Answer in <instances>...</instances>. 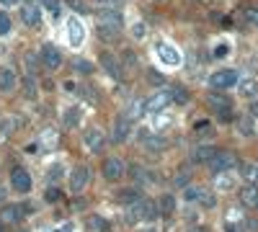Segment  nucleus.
I'll return each mask as SVG.
<instances>
[{"instance_id":"13","label":"nucleus","mask_w":258,"mask_h":232,"mask_svg":"<svg viewBox=\"0 0 258 232\" xmlns=\"http://www.w3.org/2000/svg\"><path fill=\"white\" fill-rule=\"evenodd\" d=\"M68 41H70V47H80L85 41V26L78 18H68Z\"/></svg>"},{"instance_id":"14","label":"nucleus","mask_w":258,"mask_h":232,"mask_svg":"<svg viewBox=\"0 0 258 232\" xmlns=\"http://www.w3.org/2000/svg\"><path fill=\"white\" fill-rule=\"evenodd\" d=\"M24 219V206L18 204H6L3 209H0V222L3 224H16Z\"/></svg>"},{"instance_id":"56","label":"nucleus","mask_w":258,"mask_h":232,"mask_svg":"<svg viewBox=\"0 0 258 232\" xmlns=\"http://www.w3.org/2000/svg\"><path fill=\"white\" fill-rule=\"evenodd\" d=\"M255 209H258V204H255Z\"/></svg>"},{"instance_id":"17","label":"nucleus","mask_w":258,"mask_h":232,"mask_svg":"<svg viewBox=\"0 0 258 232\" xmlns=\"http://www.w3.org/2000/svg\"><path fill=\"white\" fill-rule=\"evenodd\" d=\"M155 49H158V54H160V59L165 62V65H170V67L181 65V54L176 52V47H170V44H165V41H160Z\"/></svg>"},{"instance_id":"45","label":"nucleus","mask_w":258,"mask_h":232,"mask_svg":"<svg viewBox=\"0 0 258 232\" xmlns=\"http://www.w3.org/2000/svg\"><path fill=\"white\" fill-rule=\"evenodd\" d=\"M227 52H230V44H217L214 47V57H227Z\"/></svg>"},{"instance_id":"10","label":"nucleus","mask_w":258,"mask_h":232,"mask_svg":"<svg viewBox=\"0 0 258 232\" xmlns=\"http://www.w3.org/2000/svg\"><path fill=\"white\" fill-rule=\"evenodd\" d=\"M111 134H114V142H126L129 137H132V119H129L126 114L116 116V119H114Z\"/></svg>"},{"instance_id":"38","label":"nucleus","mask_w":258,"mask_h":232,"mask_svg":"<svg viewBox=\"0 0 258 232\" xmlns=\"http://www.w3.org/2000/svg\"><path fill=\"white\" fill-rule=\"evenodd\" d=\"M68 6L73 11H78V13H91V6L85 3V0H68Z\"/></svg>"},{"instance_id":"36","label":"nucleus","mask_w":258,"mask_h":232,"mask_svg":"<svg viewBox=\"0 0 258 232\" xmlns=\"http://www.w3.org/2000/svg\"><path fill=\"white\" fill-rule=\"evenodd\" d=\"M93 3L98 6V11L101 8H109V11H119L121 8V0H93Z\"/></svg>"},{"instance_id":"55","label":"nucleus","mask_w":258,"mask_h":232,"mask_svg":"<svg viewBox=\"0 0 258 232\" xmlns=\"http://www.w3.org/2000/svg\"><path fill=\"white\" fill-rule=\"evenodd\" d=\"M18 232H29V229H18Z\"/></svg>"},{"instance_id":"1","label":"nucleus","mask_w":258,"mask_h":232,"mask_svg":"<svg viewBox=\"0 0 258 232\" xmlns=\"http://www.w3.org/2000/svg\"><path fill=\"white\" fill-rule=\"evenodd\" d=\"M121 26H124V18L119 11H109V8H101L96 13V31H98V39L103 41H116L119 34H121Z\"/></svg>"},{"instance_id":"35","label":"nucleus","mask_w":258,"mask_h":232,"mask_svg":"<svg viewBox=\"0 0 258 232\" xmlns=\"http://www.w3.org/2000/svg\"><path fill=\"white\" fill-rule=\"evenodd\" d=\"M11 29H13V24H11L8 13L0 11V36H8V34H11Z\"/></svg>"},{"instance_id":"24","label":"nucleus","mask_w":258,"mask_h":232,"mask_svg":"<svg viewBox=\"0 0 258 232\" xmlns=\"http://www.w3.org/2000/svg\"><path fill=\"white\" fill-rule=\"evenodd\" d=\"M57 132L54 129H44L39 137V147H44V150H52V147H57Z\"/></svg>"},{"instance_id":"21","label":"nucleus","mask_w":258,"mask_h":232,"mask_svg":"<svg viewBox=\"0 0 258 232\" xmlns=\"http://www.w3.org/2000/svg\"><path fill=\"white\" fill-rule=\"evenodd\" d=\"M214 155H217V147H212V144H202V147H197V150L191 152V160H194V163H209Z\"/></svg>"},{"instance_id":"19","label":"nucleus","mask_w":258,"mask_h":232,"mask_svg":"<svg viewBox=\"0 0 258 232\" xmlns=\"http://www.w3.org/2000/svg\"><path fill=\"white\" fill-rule=\"evenodd\" d=\"M238 199H240L243 206H255V204H258V188H255V183L243 186L240 194H238Z\"/></svg>"},{"instance_id":"49","label":"nucleus","mask_w":258,"mask_h":232,"mask_svg":"<svg viewBox=\"0 0 258 232\" xmlns=\"http://www.w3.org/2000/svg\"><path fill=\"white\" fill-rule=\"evenodd\" d=\"M0 6H16V0H0Z\"/></svg>"},{"instance_id":"34","label":"nucleus","mask_w":258,"mask_h":232,"mask_svg":"<svg viewBox=\"0 0 258 232\" xmlns=\"http://www.w3.org/2000/svg\"><path fill=\"white\" fill-rule=\"evenodd\" d=\"M238 132L245 134V137L253 134V121H250V116H240V119H238Z\"/></svg>"},{"instance_id":"25","label":"nucleus","mask_w":258,"mask_h":232,"mask_svg":"<svg viewBox=\"0 0 258 232\" xmlns=\"http://www.w3.org/2000/svg\"><path fill=\"white\" fill-rule=\"evenodd\" d=\"M142 114H147V106H145V101H140V98H137V101H132V103H129V109H126V116L132 119V121H135V119H140Z\"/></svg>"},{"instance_id":"12","label":"nucleus","mask_w":258,"mask_h":232,"mask_svg":"<svg viewBox=\"0 0 258 232\" xmlns=\"http://www.w3.org/2000/svg\"><path fill=\"white\" fill-rule=\"evenodd\" d=\"M41 62H44L49 70H57V67H62L64 57H62L59 47H54V44H44V47H41Z\"/></svg>"},{"instance_id":"48","label":"nucleus","mask_w":258,"mask_h":232,"mask_svg":"<svg viewBox=\"0 0 258 232\" xmlns=\"http://www.w3.org/2000/svg\"><path fill=\"white\" fill-rule=\"evenodd\" d=\"M225 232H238V227H235V222H227V224H225Z\"/></svg>"},{"instance_id":"37","label":"nucleus","mask_w":258,"mask_h":232,"mask_svg":"<svg viewBox=\"0 0 258 232\" xmlns=\"http://www.w3.org/2000/svg\"><path fill=\"white\" fill-rule=\"evenodd\" d=\"M245 21H248L250 26L258 29V6H248V8H245Z\"/></svg>"},{"instance_id":"47","label":"nucleus","mask_w":258,"mask_h":232,"mask_svg":"<svg viewBox=\"0 0 258 232\" xmlns=\"http://www.w3.org/2000/svg\"><path fill=\"white\" fill-rule=\"evenodd\" d=\"M176 183H178V186H186V183H188V176H186V173H178Z\"/></svg>"},{"instance_id":"2","label":"nucleus","mask_w":258,"mask_h":232,"mask_svg":"<svg viewBox=\"0 0 258 232\" xmlns=\"http://www.w3.org/2000/svg\"><path fill=\"white\" fill-rule=\"evenodd\" d=\"M158 217V204L155 201H150V199H145V196H140L137 201H132V204H126V212H124V219L129 222V224H135V222H153Z\"/></svg>"},{"instance_id":"6","label":"nucleus","mask_w":258,"mask_h":232,"mask_svg":"<svg viewBox=\"0 0 258 232\" xmlns=\"http://www.w3.org/2000/svg\"><path fill=\"white\" fill-rule=\"evenodd\" d=\"M124 173H126V165L121 158H106V163H103V178L106 181L116 183L119 178H124Z\"/></svg>"},{"instance_id":"23","label":"nucleus","mask_w":258,"mask_h":232,"mask_svg":"<svg viewBox=\"0 0 258 232\" xmlns=\"http://www.w3.org/2000/svg\"><path fill=\"white\" fill-rule=\"evenodd\" d=\"M202 194H204V188H199V186H188V183H186L181 199L188 201V204H194V201H199V199H202Z\"/></svg>"},{"instance_id":"4","label":"nucleus","mask_w":258,"mask_h":232,"mask_svg":"<svg viewBox=\"0 0 258 232\" xmlns=\"http://www.w3.org/2000/svg\"><path fill=\"white\" fill-rule=\"evenodd\" d=\"M207 103H209V109L214 111V116H217L220 121H232V101L227 96H222L217 91V93H212L207 98Z\"/></svg>"},{"instance_id":"3","label":"nucleus","mask_w":258,"mask_h":232,"mask_svg":"<svg viewBox=\"0 0 258 232\" xmlns=\"http://www.w3.org/2000/svg\"><path fill=\"white\" fill-rule=\"evenodd\" d=\"M209 83H212L214 91H230V88H235L240 83V75H238V70H232V67H222L217 72H212Z\"/></svg>"},{"instance_id":"50","label":"nucleus","mask_w":258,"mask_h":232,"mask_svg":"<svg viewBox=\"0 0 258 232\" xmlns=\"http://www.w3.org/2000/svg\"><path fill=\"white\" fill-rule=\"evenodd\" d=\"M137 232H158L155 227H142V229H137Z\"/></svg>"},{"instance_id":"5","label":"nucleus","mask_w":258,"mask_h":232,"mask_svg":"<svg viewBox=\"0 0 258 232\" xmlns=\"http://www.w3.org/2000/svg\"><path fill=\"white\" fill-rule=\"evenodd\" d=\"M88 178H91L88 165H75L70 171V191L73 194H83L85 186H88Z\"/></svg>"},{"instance_id":"52","label":"nucleus","mask_w":258,"mask_h":232,"mask_svg":"<svg viewBox=\"0 0 258 232\" xmlns=\"http://www.w3.org/2000/svg\"><path fill=\"white\" fill-rule=\"evenodd\" d=\"M250 111H253V114L258 116V103H253V106H250Z\"/></svg>"},{"instance_id":"46","label":"nucleus","mask_w":258,"mask_h":232,"mask_svg":"<svg viewBox=\"0 0 258 232\" xmlns=\"http://www.w3.org/2000/svg\"><path fill=\"white\" fill-rule=\"evenodd\" d=\"M150 83H155V86L160 83V86H163V83H165V78H163L158 70H150Z\"/></svg>"},{"instance_id":"39","label":"nucleus","mask_w":258,"mask_h":232,"mask_svg":"<svg viewBox=\"0 0 258 232\" xmlns=\"http://www.w3.org/2000/svg\"><path fill=\"white\" fill-rule=\"evenodd\" d=\"M75 70L83 72V75H91L93 72V65H91L88 59H75Z\"/></svg>"},{"instance_id":"30","label":"nucleus","mask_w":258,"mask_h":232,"mask_svg":"<svg viewBox=\"0 0 258 232\" xmlns=\"http://www.w3.org/2000/svg\"><path fill=\"white\" fill-rule=\"evenodd\" d=\"M88 227H91V232H109V222H106L103 217H98V214L88 217Z\"/></svg>"},{"instance_id":"41","label":"nucleus","mask_w":258,"mask_h":232,"mask_svg":"<svg viewBox=\"0 0 258 232\" xmlns=\"http://www.w3.org/2000/svg\"><path fill=\"white\" fill-rule=\"evenodd\" d=\"M145 36H147V26H145V24H135V26H132V39H140V41H142Z\"/></svg>"},{"instance_id":"31","label":"nucleus","mask_w":258,"mask_h":232,"mask_svg":"<svg viewBox=\"0 0 258 232\" xmlns=\"http://www.w3.org/2000/svg\"><path fill=\"white\" fill-rule=\"evenodd\" d=\"M78 124H80V109H68L64 111V126H68V129H75Z\"/></svg>"},{"instance_id":"22","label":"nucleus","mask_w":258,"mask_h":232,"mask_svg":"<svg viewBox=\"0 0 258 232\" xmlns=\"http://www.w3.org/2000/svg\"><path fill=\"white\" fill-rule=\"evenodd\" d=\"M176 212V199L170 196V194H163L160 199H158V214L160 217H170Z\"/></svg>"},{"instance_id":"9","label":"nucleus","mask_w":258,"mask_h":232,"mask_svg":"<svg viewBox=\"0 0 258 232\" xmlns=\"http://www.w3.org/2000/svg\"><path fill=\"white\" fill-rule=\"evenodd\" d=\"M98 62H101V67L109 72L111 78H124V70H121V62H119V57L116 54H111V52H101L98 54Z\"/></svg>"},{"instance_id":"7","label":"nucleus","mask_w":258,"mask_h":232,"mask_svg":"<svg viewBox=\"0 0 258 232\" xmlns=\"http://www.w3.org/2000/svg\"><path fill=\"white\" fill-rule=\"evenodd\" d=\"M11 183H13V188L18 194H29L31 191V176H29L26 168H21V165H16L11 171Z\"/></svg>"},{"instance_id":"11","label":"nucleus","mask_w":258,"mask_h":232,"mask_svg":"<svg viewBox=\"0 0 258 232\" xmlns=\"http://www.w3.org/2000/svg\"><path fill=\"white\" fill-rule=\"evenodd\" d=\"M83 142H85V147H88V150H91L93 155L103 152V147H106L103 132H101V129H96V126H91V129H85V137H83Z\"/></svg>"},{"instance_id":"18","label":"nucleus","mask_w":258,"mask_h":232,"mask_svg":"<svg viewBox=\"0 0 258 232\" xmlns=\"http://www.w3.org/2000/svg\"><path fill=\"white\" fill-rule=\"evenodd\" d=\"M170 101H173V96H170V93H155V96H150V101L145 103V106H147L150 114H158V111H163L168 106Z\"/></svg>"},{"instance_id":"8","label":"nucleus","mask_w":258,"mask_h":232,"mask_svg":"<svg viewBox=\"0 0 258 232\" xmlns=\"http://www.w3.org/2000/svg\"><path fill=\"white\" fill-rule=\"evenodd\" d=\"M21 21H24L29 29H39L41 26V8L34 3V0L21 6Z\"/></svg>"},{"instance_id":"27","label":"nucleus","mask_w":258,"mask_h":232,"mask_svg":"<svg viewBox=\"0 0 258 232\" xmlns=\"http://www.w3.org/2000/svg\"><path fill=\"white\" fill-rule=\"evenodd\" d=\"M240 176L248 181V183H258V163H245L240 168Z\"/></svg>"},{"instance_id":"54","label":"nucleus","mask_w":258,"mask_h":232,"mask_svg":"<svg viewBox=\"0 0 258 232\" xmlns=\"http://www.w3.org/2000/svg\"><path fill=\"white\" fill-rule=\"evenodd\" d=\"M3 227H6V224H3V222H0V232H6V229H3Z\"/></svg>"},{"instance_id":"26","label":"nucleus","mask_w":258,"mask_h":232,"mask_svg":"<svg viewBox=\"0 0 258 232\" xmlns=\"http://www.w3.org/2000/svg\"><path fill=\"white\" fill-rule=\"evenodd\" d=\"M140 199V191H137V188H121V191L116 194V201L119 204H132V201H137Z\"/></svg>"},{"instance_id":"51","label":"nucleus","mask_w":258,"mask_h":232,"mask_svg":"<svg viewBox=\"0 0 258 232\" xmlns=\"http://www.w3.org/2000/svg\"><path fill=\"white\" fill-rule=\"evenodd\" d=\"M3 199H6V191H3V186H0V204H3Z\"/></svg>"},{"instance_id":"44","label":"nucleus","mask_w":258,"mask_h":232,"mask_svg":"<svg viewBox=\"0 0 258 232\" xmlns=\"http://www.w3.org/2000/svg\"><path fill=\"white\" fill-rule=\"evenodd\" d=\"M199 201H202V204H204L207 209H212L214 204H217V201H214V196H212V194H207V191L202 194V199H199Z\"/></svg>"},{"instance_id":"29","label":"nucleus","mask_w":258,"mask_h":232,"mask_svg":"<svg viewBox=\"0 0 258 232\" xmlns=\"http://www.w3.org/2000/svg\"><path fill=\"white\" fill-rule=\"evenodd\" d=\"M36 91H39V88H36L34 75L26 72V75H24V96H26V98H36Z\"/></svg>"},{"instance_id":"53","label":"nucleus","mask_w":258,"mask_h":232,"mask_svg":"<svg viewBox=\"0 0 258 232\" xmlns=\"http://www.w3.org/2000/svg\"><path fill=\"white\" fill-rule=\"evenodd\" d=\"M191 232H207V229H204V227H194Z\"/></svg>"},{"instance_id":"40","label":"nucleus","mask_w":258,"mask_h":232,"mask_svg":"<svg viewBox=\"0 0 258 232\" xmlns=\"http://www.w3.org/2000/svg\"><path fill=\"white\" fill-rule=\"evenodd\" d=\"M194 132H197V134H212V124L209 121H197V124H194Z\"/></svg>"},{"instance_id":"20","label":"nucleus","mask_w":258,"mask_h":232,"mask_svg":"<svg viewBox=\"0 0 258 232\" xmlns=\"http://www.w3.org/2000/svg\"><path fill=\"white\" fill-rule=\"evenodd\" d=\"M16 88V70L13 67H0V91L11 93Z\"/></svg>"},{"instance_id":"28","label":"nucleus","mask_w":258,"mask_h":232,"mask_svg":"<svg viewBox=\"0 0 258 232\" xmlns=\"http://www.w3.org/2000/svg\"><path fill=\"white\" fill-rule=\"evenodd\" d=\"M217 188H222V191H230V188L235 186V176L230 173V171H222V173H217Z\"/></svg>"},{"instance_id":"16","label":"nucleus","mask_w":258,"mask_h":232,"mask_svg":"<svg viewBox=\"0 0 258 232\" xmlns=\"http://www.w3.org/2000/svg\"><path fill=\"white\" fill-rule=\"evenodd\" d=\"M119 62H121V70H124V78H129V75H135V72L140 70V59H137V54H135L132 49H124V52L119 54Z\"/></svg>"},{"instance_id":"42","label":"nucleus","mask_w":258,"mask_h":232,"mask_svg":"<svg viewBox=\"0 0 258 232\" xmlns=\"http://www.w3.org/2000/svg\"><path fill=\"white\" fill-rule=\"evenodd\" d=\"M44 199H47L49 204H54V201H59V199H62V191H59V188H47Z\"/></svg>"},{"instance_id":"33","label":"nucleus","mask_w":258,"mask_h":232,"mask_svg":"<svg viewBox=\"0 0 258 232\" xmlns=\"http://www.w3.org/2000/svg\"><path fill=\"white\" fill-rule=\"evenodd\" d=\"M240 93L248 96V98H250V96H258V83H255V80H243V83H240Z\"/></svg>"},{"instance_id":"43","label":"nucleus","mask_w":258,"mask_h":232,"mask_svg":"<svg viewBox=\"0 0 258 232\" xmlns=\"http://www.w3.org/2000/svg\"><path fill=\"white\" fill-rule=\"evenodd\" d=\"M170 96H173V101H176V103H186V101H188V93H186V88H176V91L170 93Z\"/></svg>"},{"instance_id":"15","label":"nucleus","mask_w":258,"mask_h":232,"mask_svg":"<svg viewBox=\"0 0 258 232\" xmlns=\"http://www.w3.org/2000/svg\"><path fill=\"white\" fill-rule=\"evenodd\" d=\"M232 165H235V155H232V152H220V150H217V155H214V158L209 160V168H212L214 173L230 171Z\"/></svg>"},{"instance_id":"32","label":"nucleus","mask_w":258,"mask_h":232,"mask_svg":"<svg viewBox=\"0 0 258 232\" xmlns=\"http://www.w3.org/2000/svg\"><path fill=\"white\" fill-rule=\"evenodd\" d=\"M41 6H44V8L54 16V21L62 16V3H59V0H41Z\"/></svg>"}]
</instances>
